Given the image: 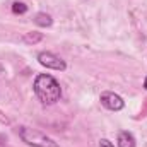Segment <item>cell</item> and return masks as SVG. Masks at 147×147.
I'll return each mask as SVG.
<instances>
[{"instance_id": "obj_1", "label": "cell", "mask_w": 147, "mask_h": 147, "mask_svg": "<svg viewBox=\"0 0 147 147\" xmlns=\"http://www.w3.org/2000/svg\"><path fill=\"white\" fill-rule=\"evenodd\" d=\"M34 94L43 105H55L62 98V87L50 74H39L34 79Z\"/></svg>"}, {"instance_id": "obj_2", "label": "cell", "mask_w": 147, "mask_h": 147, "mask_svg": "<svg viewBox=\"0 0 147 147\" xmlns=\"http://www.w3.org/2000/svg\"><path fill=\"white\" fill-rule=\"evenodd\" d=\"M19 137L22 142L33 147H58V144L53 139H50L43 132L29 128V127H19Z\"/></svg>"}, {"instance_id": "obj_3", "label": "cell", "mask_w": 147, "mask_h": 147, "mask_svg": "<svg viewBox=\"0 0 147 147\" xmlns=\"http://www.w3.org/2000/svg\"><path fill=\"white\" fill-rule=\"evenodd\" d=\"M38 62H39L43 67L51 69V70H58V72H62V70L67 69V63H65L60 57L53 55L51 51H41V53L38 55Z\"/></svg>"}, {"instance_id": "obj_4", "label": "cell", "mask_w": 147, "mask_h": 147, "mask_svg": "<svg viewBox=\"0 0 147 147\" xmlns=\"http://www.w3.org/2000/svg\"><path fill=\"white\" fill-rule=\"evenodd\" d=\"M99 99H101V105H103L105 108L111 110V111H120V110H123V106H125V101H123L118 94H115V92H111V91L103 92Z\"/></svg>"}, {"instance_id": "obj_5", "label": "cell", "mask_w": 147, "mask_h": 147, "mask_svg": "<svg viewBox=\"0 0 147 147\" xmlns=\"http://www.w3.org/2000/svg\"><path fill=\"white\" fill-rule=\"evenodd\" d=\"M118 147H135V137L130 132L121 130L118 134Z\"/></svg>"}, {"instance_id": "obj_6", "label": "cell", "mask_w": 147, "mask_h": 147, "mask_svg": "<svg viewBox=\"0 0 147 147\" xmlns=\"http://www.w3.org/2000/svg\"><path fill=\"white\" fill-rule=\"evenodd\" d=\"M34 24L39 26V28H50L53 24V19L46 12H38L36 16H34Z\"/></svg>"}, {"instance_id": "obj_7", "label": "cell", "mask_w": 147, "mask_h": 147, "mask_svg": "<svg viewBox=\"0 0 147 147\" xmlns=\"http://www.w3.org/2000/svg\"><path fill=\"white\" fill-rule=\"evenodd\" d=\"M43 38H45V36H43V33L31 31V33H26V34L22 36V41H24L26 45H36V43H39Z\"/></svg>"}, {"instance_id": "obj_8", "label": "cell", "mask_w": 147, "mask_h": 147, "mask_svg": "<svg viewBox=\"0 0 147 147\" xmlns=\"http://www.w3.org/2000/svg\"><path fill=\"white\" fill-rule=\"evenodd\" d=\"M12 12L14 14H26L28 12V5L24 2H14L12 3Z\"/></svg>"}, {"instance_id": "obj_9", "label": "cell", "mask_w": 147, "mask_h": 147, "mask_svg": "<svg viewBox=\"0 0 147 147\" xmlns=\"http://www.w3.org/2000/svg\"><path fill=\"white\" fill-rule=\"evenodd\" d=\"M99 147H115V146L111 144L108 139H101V140H99Z\"/></svg>"}, {"instance_id": "obj_10", "label": "cell", "mask_w": 147, "mask_h": 147, "mask_svg": "<svg viewBox=\"0 0 147 147\" xmlns=\"http://www.w3.org/2000/svg\"><path fill=\"white\" fill-rule=\"evenodd\" d=\"M144 87L147 89V77H146V80H144Z\"/></svg>"}]
</instances>
